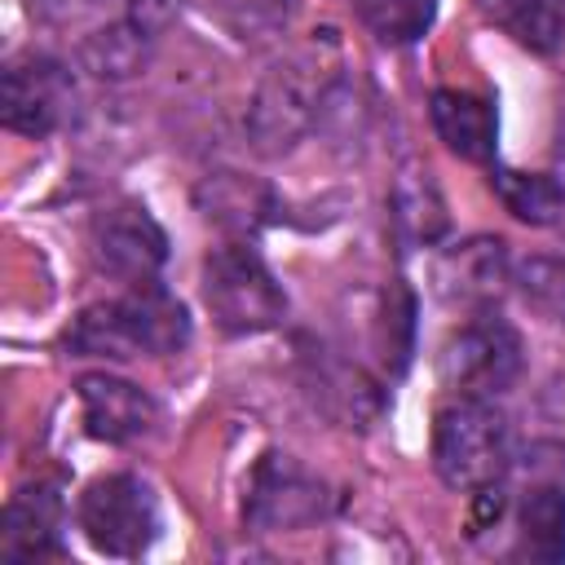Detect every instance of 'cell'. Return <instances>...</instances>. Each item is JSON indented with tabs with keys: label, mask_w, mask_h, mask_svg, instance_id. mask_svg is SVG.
<instances>
[{
	"label": "cell",
	"mask_w": 565,
	"mask_h": 565,
	"mask_svg": "<svg viewBox=\"0 0 565 565\" xmlns=\"http://www.w3.org/2000/svg\"><path fill=\"white\" fill-rule=\"evenodd\" d=\"M521 552L539 561L565 556V490L561 486H530L521 499Z\"/></svg>",
	"instance_id": "20"
},
{
	"label": "cell",
	"mask_w": 565,
	"mask_h": 565,
	"mask_svg": "<svg viewBox=\"0 0 565 565\" xmlns=\"http://www.w3.org/2000/svg\"><path fill=\"white\" fill-rule=\"evenodd\" d=\"M490 185H494V194L503 199V207L516 221H525V225H565V190H561L556 177L494 168Z\"/></svg>",
	"instance_id": "18"
},
{
	"label": "cell",
	"mask_w": 565,
	"mask_h": 565,
	"mask_svg": "<svg viewBox=\"0 0 565 565\" xmlns=\"http://www.w3.org/2000/svg\"><path fill=\"white\" fill-rule=\"evenodd\" d=\"M93 256L110 278H124L128 287L150 282L168 260V234L146 207L115 203L93 221Z\"/></svg>",
	"instance_id": "8"
},
{
	"label": "cell",
	"mask_w": 565,
	"mask_h": 565,
	"mask_svg": "<svg viewBox=\"0 0 565 565\" xmlns=\"http://www.w3.org/2000/svg\"><path fill=\"white\" fill-rule=\"evenodd\" d=\"M393 221H397L406 243H424V247L446 230V207H441V194H437L428 168L406 163L397 172V181H393Z\"/></svg>",
	"instance_id": "15"
},
{
	"label": "cell",
	"mask_w": 565,
	"mask_h": 565,
	"mask_svg": "<svg viewBox=\"0 0 565 565\" xmlns=\"http://www.w3.org/2000/svg\"><path fill=\"white\" fill-rule=\"evenodd\" d=\"M79 530L106 556H141L159 534V503L132 472L97 477L79 494Z\"/></svg>",
	"instance_id": "5"
},
{
	"label": "cell",
	"mask_w": 565,
	"mask_h": 565,
	"mask_svg": "<svg viewBox=\"0 0 565 565\" xmlns=\"http://www.w3.org/2000/svg\"><path fill=\"white\" fill-rule=\"evenodd\" d=\"M190 340L185 305L154 278L132 282L128 296L88 305L71 331L66 349L75 358H168Z\"/></svg>",
	"instance_id": "1"
},
{
	"label": "cell",
	"mask_w": 565,
	"mask_h": 565,
	"mask_svg": "<svg viewBox=\"0 0 565 565\" xmlns=\"http://www.w3.org/2000/svg\"><path fill=\"white\" fill-rule=\"evenodd\" d=\"M75 110V84L62 62L22 57L4 71V128L22 137H49Z\"/></svg>",
	"instance_id": "7"
},
{
	"label": "cell",
	"mask_w": 565,
	"mask_h": 565,
	"mask_svg": "<svg viewBox=\"0 0 565 565\" xmlns=\"http://www.w3.org/2000/svg\"><path fill=\"white\" fill-rule=\"evenodd\" d=\"M146 53H150V26L137 22V18H124V22H110L93 35H84L79 44V62L93 71V75H106V79H128L146 66Z\"/></svg>",
	"instance_id": "16"
},
{
	"label": "cell",
	"mask_w": 565,
	"mask_h": 565,
	"mask_svg": "<svg viewBox=\"0 0 565 565\" xmlns=\"http://www.w3.org/2000/svg\"><path fill=\"white\" fill-rule=\"evenodd\" d=\"M375 40L384 44H411L428 31L437 0H340Z\"/></svg>",
	"instance_id": "21"
},
{
	"label": "cell",
	"mask_w": 565,
	"mask_h": 565,
	"mask_svg": "<svg viewBox=\"0 0 565 565\" xmlns=\"http://www.w3.org/2000/svg\"><path fill=\"white\" fill-rule=\"evenodd\" d=\"M556 181H561V190H565V124H561V132H556V172H552Z\"/></svg>",
	"instance_id": "24"
},
{
	"label": "cell",
	"mask_w": 565,
	"mask_h": 565,
	"mask_svg": "<svg viewBox=\"0 0 565 565\" xmlns=\"http://www.w3.org/2000/svg\"><path fill=\"white\" fill-rule=\"evenodd\" d=\"M194 13H203L207 22H216L221 31H230L234 40H269L291 22L296 0H185Z\"/></svg>",
	"instance_id": "19"
},
{
	"label": "cell",
	"mask_w": 565,
	"mask_h": 565,
	"mask_svg": "<svg viewBox=\"0 0 565 565\" xmlns=\"http://www.w3.org/2000/svg\"><path fill=\"white\" fill-rule=\"evenodd\" d=\"M53 552H62V494H57V486H26L4 508L0 556L40 561Z\"/></svg>",
	"instance_id": "11"
},
{
	"label": "cell",
	"mask_w": 565,
	"mask_h": 565,
	"mask_svg": "<svg viewBox=\"0 0 565 565\" xmlns=\"http://www.w3.org/2000/svg\"><path fill=\"white\" fill-rule=\"evenodd\" d=\"M428 115H433V128L446 141V150H455L459 159L486 163L494 154L499 119H494V106L486 97L463 93V88H437L428 102Z\"/></svg>",
	"instance_id": "13"
},
{
	"label": "cell",
	"mask_w": 565,
	"mask_h": 565,
	"mask_svg": "<svg viewBox=\"0 0 565 565\" xmlns=\"http://www.w3.org/2000/svg\"><path fill=\"white\" fill-rule=\"evenodd\" d=\"M508 282V243L503 238H463L437 256V287L450 300L486 305Z\"/></svg>",
	"instance_id": "12"
},
{
	"label": "cell",
	"mask_w": 565,
	"mask_h": 565,
	"mask_svg": "<svg viewBox=\"0 0 565 565\" xmlns=\"http://www.w3.org/2000/svg\"><path fill=\"white\" fill-rule=\"evenodd\" d=\"M327 508L322 481H313L291 455H265L252 472L247 490V525L252 530H300L318 521Z\"/></svg>",
	"instance_id": "9"
},
{
	"label": "cell",
	"mask_w": 565,
	"mask_h": 565,
	"mask_svg": "<svg viewBox=\"0 0 565 565\" xmlns=\"http://www.w3.org/2000/svg\"><path fill=\"white\" fill-rule=\"evenodd\" d=\"M539 406H543V415H547L552 424H565V371L547 380V388H543Z\"/></svg>",
	"instance_id": "23"
},
{
	"label": "cell",
	"mask_w": 565,
	"mask_h": 565,
	"mask_svg": "<svg viewBox=\"0 0 565 565\" xmlns=\"http://www.w3.org/2000/svg\"><path fill=\"white\" fill-rule=\"evenodd\" d=\"M199 207L207 221H216L221 230H234V234H247L265 221L269 212V190L238 177V172H212L203 185H199Z\"/></svg>",
	"instance_id": "14"
},
{
	"label": "cell",
	"mask_w": 565,
	"mask_h": 565,
	"mask_svg": "<svg viewBox=\"0 0 565 565\" xmlns=\"http://www.w3.org/2000/svg\"><path fill=\"white\" fill-rule=\"evenodd\" d=\"M508 419L490 397H459L437 411L433 468L450 490H481L508 472Z\"/></svg>",
	"instance_id": "3"
},
{
	"label": "cell",
	"mask_w": 565,
	"mask_h": 565,
	"mask_svg": "<svg viewBox=\"0 0 565 565\" xmlns=\"http://www.w3.org/2000/svg\"><path fill=\"white\" fill-rule=\"evenodd\" d=\"M75 393H79V411H84V424L97 441H137L146 437L154 424H159V406L146 388L119 380V375H106V371H93V375H79L75 380Z\"/></svg>",
	"instance_id": "10"
},
{
	"label": "cell",
	"mask_w": 565,
	"mask_h": 565,
	"mask_svg": "<svg viewBox=\"0 0 565 565\" xmlns=\"http://www.w3.org/2000/svg\"><path fill=\"white\" fill-rule=\"evenodd\" d=\"M516 282H521V296L539 313H547L552 322L565 327V260L561 256H530L516 269Z\"/></svg>",
	"instance_id": "22"
},
{
	"label": "cell",
	"mask_w": 565,
	"mask_h": 565,
	"mask_svg": "<svg viewBox=\"0 0 565 565\" xmlns=\"http://www.w3.org/2000/svg\"><path fill=\"white\" fill-rule=\"evenodd\" d=\"M486 13L530 53H556L565 44V0H486Z\"/></svg>",
	"instance_id": "17"
},
{
	"label": "cell",
	"mask_w": 565,
	"mask_h": 565,
	"mask_svg": "<svg viewBox=\"0 0 565 565\" xmlns=\"http://www.w3.org/2000/svg\"><path fill=\"white\" fill-rule=\"evenodd\" d=\"M335 57L331 49H300L287 62H278L247 102V137L260 154H287L309 128H318L327 93L335 84Z\"/></svg>",
	"instance_id": "2"
},
{
	"label": "cell",
	"mask_w": 565,
	"mask_h": 565,
	"mask_svg": "<svg viewBox=\"0 0 565 565\" xmlns=\"http://www.w3.org/2000/svg\"><path fill=\"white\" fill-rule=\"evenodd\" d=\"M203 300H207L212 318L234 335L269 331L287 313V296H282L278 278L269 274V265L247 243H221L207 252Z\"/></svg>",
	"instance_id": "4"
},
{
	"label": "cell",
	"mask_w": 565,
	"mask_h": 565,
	"mask_svg": "<svg viewBox=\"0 0 565 565\" xmlns=\"http://www.w3.org/2000/svg\"><path fill=\"white\" fill-rule=\"evenodd\" d=\"M516 375H521V335L494 313L472 318L441 349V380L459 397H494L512 388Z\"/></svg>",
	"instance_id": "6"
}]
</instances>
